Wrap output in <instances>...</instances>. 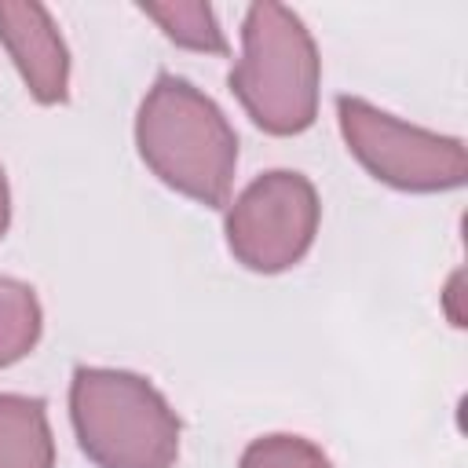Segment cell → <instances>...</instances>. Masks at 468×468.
Instances as JSON below:
<instances>
[{
  "instance_id": "30bf717a",
  "label": "cell",
  "mask_w": 468,
  "mask_h": 468,
  "mask_svg": "<svg viewBox=\"0 0 468 468\" xmlns=\"http://www.w3.org/2000/svg\"><path fill=\"white\" fill-rule=\"evenodd\" d=\"M238 468H333V461L325 457L322 446H314L303 435H263L252 439L241 450Z\"/></svg>"
},
{
  "instance_id": "8fae6325",
  "label": "cell",
  "mask_w": 468,
  "mask_h": 468,
  "mask_svg": "<svg viewBox=\"0 0 468 468\" xmlns=\"http://www.w3.org/2000/svg\"><path fill=\"white\" fill-rule=\"evenodd\" d=\"M7 223H11V190H7L4 165H0V238L7 234Z\"/></svg>"
},
{
  "instance_id": "3957f363",
  "label": "cell",
  "mask_w": 468,
  "mask_h": 468,
  "mask_svg": "<svg viewBox=\"0 0 468 468\" xmlns=\"http://www.w3.org/2000/svg\"><path fill=\"white\" fill-rule=\"evenodd\" d=\"M69 420L95 468H172L179 457V417L168 399L132 369L77 366L69 380Z\"/></svg>"
},
{
  "instance_id": "8992f818",
  "label": "cell",
  "mask_w": 468,
  "mask_h": 468,
  "mask_svg": "<svg viewBox=\"0 0 468 468\" xmlns=\"http://www.w3.org/2000/svg\"><path fill=\"white\" fill-rule=\"evenodd\" d=\"M0 44L40 106H62L69 99V51L44 4L0 0Z\"/></svg>"
},
{
  "instance_id": "9c48e42d",
  "label": "cell",
  "mask_w": 468,
  "mask_h": 468,
  "mask_svg": "<svg viewBox=\"0 0 468 468\" xmlns=\"http://www.w3.org/2000/svg\"><path fill=\"white\" fill-rule=\"evenodd\" d=\"M44 329V311L33 285L0 274V369L22 362Z\"/></svg>"
},
{
  "instance_id": "52a82bcc",
  "label": "cell",
  "mask_w": 468,
  "mask_h": 468,
  "mask_svg": "<svg viewBox=\"0 0 468 468\" xmlns=\"http://www.w3.org/2000/svg\"><path fill=\"white\" fill-rule=\"evenodd\" d=\"M0 468H55L44 399L0 391Z\"/></svg>"
},
{
  "instance_id": "6da1fadb",
  "label": "cell",
  "mask_w": 468,
  "mask_h": 468,
  "mask_svg": "<svg viewBox=\"0 0 468 468\" xmlns=\"http://www.w3.org/2000/svg\"><path fill=\"white\" fill-rule=\"evenodd\" d=\"M143 165L176 194L223 208L238 168V135L223 110L190 80L157 73L135 113Z\"/></svg>"
},
{
  "instance_id": "7a4b0ae2",
  "label": "cell",
  "mask_w": 468,
  "mask_h": 468,
  "mask_svg": "<svg viewBox=\"0 0 468 468\" xmlns=\"http://www.w3.org/2000/svg\"><path fill=\"white\" fill-rule=\"evenodd\" d=\"M241 110L267 135H300L318 117L322 58L296 11L260 0L241 22V58L227 77Z\"/></svg>"
},
{
  "instance_id": "277c9868",
  "label": "cell",
  "mask_w": 468,
  "mask_h": 468,
  "mask_svg": "<svg viewBox=\"0 0 468 468\" xmlns=\"http://www.w3.org/2000/svg\"><path fill=\"white\" fill-rule=\"evenodd\" d=\"M336 124L351 157L395 190L442 194L468 179V154L457 135L406 124L358 95H336Z\"/></svg>"
},
{
  "instance_id": "ba28073f",
  "label": "cell",
  "mask_w": 468,
  "mask_h": 468,
  "mask_svg": "<svg viewBox=\"0 0 468 468\" xmlns=\"http://www.w3.org/2000/svg\"><path fill=\"white\" fill-rule=\"evenodd\" d=\"M139 11L161 26V33L186 48V51H205V55H227L230 44L216 22V11L201 0H172V4H139Z\"/></svg>"
},
{
  "instance_id": "5b68a950",
  "label": "cell",
  "mask_w": 468,
  "mask_h": 468,
  "mask_svg": "<svg viewBox=\"0 0 468 468\" xmlns=\"http://www.w3.org/2000/svg\"><path fill=\"white\" fill-rule=\"evenodd\" d=\"M318 219L322 205L314 183L292 168H271L227 208V249L245 271L282 274L311 252Z\"/></svg>"
}]
</instances>
